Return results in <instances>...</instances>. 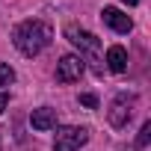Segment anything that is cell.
<instances>
[{
	"mask_svg": "<svg viewBox=\"0 0 151 151\" xmlns=\"http://www.w3.org/2000/svg\"><path fill=\"white\" fill-rule=\"evenodd\" d=\"M122 3H127V6H136V3H139V0H122Z\"/></svg>",
	"mask_w": 151,
	"mask_h": 151,
	"instance_id": "4fadbf2b",
	"label": "cell"
},
{
	"mask_svg": "<svg viewBox=\"0 0 151 151\" xmlns=\"http://www.w3.org/2000/svg\"><path fill=\"white\" fill-rule=\"evenodd\" d=\"M65 39L77 47V56H80L83 62H89V65L95 68V74H104L101 39H98L95 33H89V30H83V27H77V24H68V27H65Z\"/></svg>",
	"mask_w": 151,
	"mask_h": 151,
	"instance_id": "7a4b0ae2",
	"label": "cell"
},
{
	"mask_svg": "<svg viewBox=\"0 0 151 151\" xmlns=\"http://www.w3.org/2000/svg\"><path fill=\"white\" fill-rule=\"evenodd\" d=\"M107 68L113 71V74H122V71H127V50L122 47V45H113L110 50H107Z\"/></svg>",
	"mask_w": 151,
	"mask_h": 151,
	"instance_id": "52a82bcc",
	"label": "cell"
},
{
	"mask_svg": "<svg viewBox=\"0 0 151 151\" xmlns=\"http://www.w3.org/2000/svg\"><path fill=\"white\" fill-rule=\"evenodd\" d=\"M12 83H15V71H12V65L0 62V86H12Z\"/></svg>",
	"mask_w": 151,
	"mask_h": 151,
	"instance_id": "9c48e42d",
	"label": "cell"
},
{
	"mask_svg": "<svg viewBox=\"0 0 151 151\" xmlns=\"http://www.w3.org/2000/svg\"><path fill=\"white\" fill-rule=\"evenodd\" d=\"M101 18H104V24H107L110 30H116V33H130V27H133V21H130L122 9H116V6H104Z\"/></svg>",
	"mask_w": 151,
	"mask_h": 151,
	"instance_id": "8992f818",
	"label": "cell"
},
{
	"mask_svg": "<svg viewBox=\"0 0 151 151\" xmlns=\"http://www.w3.org/2000/svg\"><path fill=\"white\" fill-rule=\"evenodd\" d=\"M53 39V27L42 18H30V21H21L12 33V45L24 53V56H39Z\"/></svg>",
	"mask_w": 151,
	"mask_h": 151,
	"instance_id": "6da1fadb",
	"label": "cell"
},
{
	"mask_svg": "<svg viewBox=\"0 0 151 151\" xmlns=\"http://www.w3.org/2000/svg\"><path fill=\"white\" fill-rule=\"evenodd\" d=\"M148 136H151V122H145V124H142V130H139V139H136V145H139V148H145V145H148Z\"/></svg>",
	"mask_w": 151,
	"mask_h": 151,
	"instance_id": "30bf717a",
	"label": "cell"
},
{
	"mask_svg": "<svg viewBox=\"0 0 151 151\" xmlns=\"http://www.w3.org/2000/svg\"><path fill=\"white\" fill-rule=\"evenodd\" d=\"M80 104H83V107H92V110H95V107H98V98H95V95H80Z\"/></svg>",
	"mask_w": 151,
	"mask_h": 151,
	"instance_id": "8fae6325",
	"label": "cell"
},
{
	"mask_svg": "<svg viewBox=\"0 0 151 151\" xmlns=\"http://www.w3.org/2000/svg\"><path fill=\"white\" fill-rule=\"evenodd\" d=\"M83 71H86V65H83V59L77 53H65L56 62V80L59 83H77L83 77Z\"/></svg>",
	"mask_w": 151,
	"mask_h": 151,
	"instance_id": "277c9868",
	"label": "cell"
},
{
	"mask_svg": "<svg viewBox=\"0 0 151 151\" xmlns=\"http://www.w3.org/2000/svg\"><path fill=\"white\" fill-rule=\"evenodd\" d=\"M130 110H133V95H116L113 98V104H110V113H107V119H110V124L113 127H124L127 122H130Z\"/></svg>",
	"mask_w": 151,
	"mask_h": 151,
	"instance_id": "5b68a950",
	"label": "cell"
},
{
	"mask_svg": "<svg viewBox=\"0 0 151 151\" xmlns=\"http://www.w3.org/2000/svg\"><path fill=\"white\" fill-rule=\"evenodd\" d=\"M30 122H33L36 130H53V127H56V110H50V107H39V110H33Z\"/></svg>",
	"mask_w": 151,
	"mask_h": 151,
	"instance_id": "ba28073f",
	"label": "cell"
},
{
	"mask_svg": "<svg viewBox=\"0 0 151 151\" xmlns=\"http://www.w3.org/2000/svg\"><path fill=\"white\" fill-rule=\"evenodd\" d=\"M6 107H9V95H6V92H0V113H3Z\"/></svg>",
	"mask_w": 151,
	"mask_h": 151,
	"instance_id": "7c38bea8",
	"label": "cell"
},
{
	"mask_svg": "<svg viewBox=\"0 0 151 151\" xmlns=\"http://www.w3.org/2000/svg\"><path fill=\"white\" fill-rule=\"evenodd\" d=\"M86 142H89V130H86V127L68 124V127H59V130H56L53 151H80Z\"/></svg>",
	"mask_w": 151,
	"mask_h": 151,
	"instance_id": "3957f363",
	"label": "cell"
}]
</instances>
